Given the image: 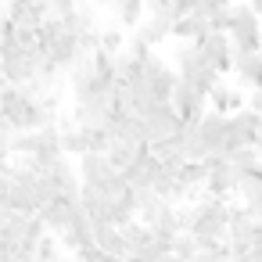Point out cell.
I'll use <instances>...</instances> for the list:
<instances>
[{
  "label": "cell",
  "instance_id": "cell-15",
  "mask_svg": "<svg viewBox=\"0 0 262 262\" xmlns=\"http://www.w3.org/2000/svg\"><path fill=\"white\" fill-rule=\"evenodd\" d=\"M112 8H115V18H119L122 29H137L147 18V4H144V0H115Z\"/></svg>",
  "mask_w": 262,
  "mask_h": 262
},
{
  "label": "cell",
  "instance_id": "cell-2",
  "mask_svg": "<svg viewBox=\"0 0 262 262\" xmlns=\"http://www.w3.org/2000/svg\"><path fill=\"white\" fill-rule=\"evenodd\" d=\"M172 65L183 79H190L201 94H212L223 83V72L215 69V61L205 54V47L198 40H180V47L172 51Z\"/></svg>",
  "mask_w": 262,
  "mask_h": 262
},
{
  "label": "cell",
  "instance_id": "cell-11",
  "mask_svg": "<svg viewBox=\"0 0 262 262\" xmlns=\"http://www.w3.org/2000/svg\"><path fill=\"white\" fill-rule=\"evenodd\" d=\"M233 79L237 86H244L248 94L262 86V54L251 51V54H237V65H233Z\"/></svg>",
  "mask_w": 262,
  "mask_h": 262
},
{
  "label": "cell",
  "instance_id": "cell-13",
  "mask_svg": "<svg viewBox=\"0 0 262 262\" xmlns=\"http://www.w3.org/2000/svg\"><path fill=\"white\" fill-rule=\"evenodd\" d=\"M212 33V26H208V18L205 15H183V18H176L172 22V40H205Z\"/></svg>",
  "mask_w": 262,
  "mask_h": 262
},
{
  "label": "cell",
  "instance_id": "cell-23",
  "mask_svg": "<svg viewBox=\"0 0 262 262\" xmlns=\"http://www.w3.org/2000/svg\"><path fill=\"white\" fill-rule=\"evenodd\" d=\"M0 18H8V0H0Z\"/></svg>",
  "mask_w": 262,
  "mask_h": 262
},
{
  "label": "cell",
  "instance_id": "cell-26",
  "mask_svg": "<svg viewBox=\"0 0 262 262\" xmlns=\"http://www.w3.org/2000/svg\"><path fill=\"white\" fill-rule=\"evenodd\" d=\"M258 54H262V47H258Z\"/></svg>",
  "mask_w": 262,
  "mask_h": 262
},
{
  "label": "cell",
  "instance_id": "cell-9",
  "mask_svg": "<svg viewBox=\"0 0 262 262\" xmlns=\"http://www.w3.org/2000/svg\"><path fill=\"white\" fill-rule=\"evenodd\" d=\"M76 201L79 198H54V201H47L43 208H40V215H43V223H47V230H54V233H65L69 226H72V212H76Z\"/></svg>",
  "mask_w": 262,
  "mask_h": 262
},
{
  "label": "cell",
  "instance_id": "cell-21",
  "mask_svg": "<svg viewBox=\"0 0 262 262\" xmlns=\"http://www.w3.org/2000/svg\"><path fill=\"white\" fill-rule=\"evenodd\" d=\"M248 108H255V112H258V115H262V86H258V90H251V94H248Z\"/></svg>",
  "mask_w": 262,
  "mask_h": 262
},
{
  "label": "cell",
  "instance_id": "cell-10",
  "mask_svg": "<svg viewBox=\"0 0 262 262\" xmlns=\"http://www.w3.org/2000/svg\"><path fill=\"white\" fill-rule=\"evenodd\" d=\"M208 108H215V112H223V115H233V112L248 108V90H244V86H226V83H219V86L208 94Z\"/></svg>",
  "mask_w": 262,
  "mask_h": 262
},
{
  "label": "cell",
  "instance_id": "cell-25",
  "mask_svg": "<svg viewBox=\"0 0 262 262\" xmlns=\"http://www.w3.org/2000/svg\"><path fill=\"white\" fill-rule=\"evenodd\" d=\"M94 4H97V8H108V4H115V0H94Z\"/></svg>",
  "mask_w": 262,
  "mask_h": 262
},
{
  "label": "cell",
  "instance_id": "cell-22",
  "mask_svg": "<svg viewBox=\"0 0 262 262\" xmlns=\"http://www.w3.org/2000/svg\"><path fill=\"white\" fill-rule=\"evenodd\" d=\"M233 262H262L255 251H241V255H233Z\"/></svg>",
  "mask_w": 262,
  "mask_h": 262
},
{
  "label": "cell",
  "instance_id": "cell-20",
  "mask_svg": "<svg viewBox=\"0 0 262 262\" xmlns=\"http://www.w3.org/2000/svg\"><path fill=\"white\" fill-rule=\"evenodd\" d=\"M51 11L58 18H69L72 11H79V4H76V0H51Z\"/></svg>",
  "mask_w": 262,
  "mask_h": 262
},
{
  "label": "cell",
  "instance_id": "cell-1",
  "mask_svg": "<svg viewBox=\"0 0 262 262\" xmlns=\"http://www.w3.org/2000/svg\"><path fill=\"white\" fill-rule=\"evenodd\" d=\"M54 112L58 108L51 101L29 94L26 86H18V83H8L4 86V119L15 129H43V126L54 122Z\"/></svg>",
  "mask_w": 262,
  "mask_h": 262
},
{
  "label": "cell",
  "instance_id": "cell-17",
  "mask_svg": "<svg viewBox=\"0 0 262 262\" xmlns=\"http://www.w3.org/2000/svg\"><path fill=\"white\" fill-rule=\"evenodd\" d=\"M122 230H126V241H129L133 255H137V251H144V248L158 237V233H155V226H151V223H144V219H133V223H126Z\"/></svg>",
  "mask_w": 262,
  "mask_h": 262
},
{
  "label": "cell",
  "instance_id": "cell-24",
  "mask_svg": "<svg viewBox=\"0 0 262 262\" xmlns=\"http://www.w3.org/2000/svg\"><path fill=\"white\" fill-rule=\"evenodd\" d=\"M248 4H251V8H255V11L262 15V0H248Z\"/></svg>",
  "mask_w": 262,
  "mask_h": 262
},
{
  "label": "cell",
  "instance_id": "cell-14",
  "mask_svg": "<svg viewBox=\"0 0 262 262\" xmlns=\"http://www.w3.org/2000/svg\"><path fill=\"white\" fill-rule=\"evenodd\" d=\"M144 151H151V144H137V140H122V137H115L112 140V147H108V158H112V165L122 172L137 155H144Z\"/></svg>",
  "mask_w": 262,
  "mask_h": 262
},
{
  "label": "cell",
  "instance_id": "cell-5",
  "mask_svg": "<svg viewBox=\"0 0 262 262\" xmlns=\"http://www.w3.org/2000/svg\"><path fill=\"white\" fill-rule=\"evenodd\" d=\"M172 108L183 115V119H201L205 112H208V94H201L190 79H183L180 76V83H176V90H172Z\"/></svg>",
  "mask_w": 262,
  "mask_h": 262
},
{
  "label": "cell",
  "instance_id": "cell-12",
  "mask_svg": "<svg viewBox=\"0 0 262 262\" xmlns=\"http://www.w3.org/2000/svg\"><path fill=\"white\" fill-rule=\"evenodd\" d=\"M97 248H104V251H112L119 258H129L133 255V248L126 241V230L115 226V223H97Z\"/></svg>",
  "mask_w": 262,
  "mask_h": 262
},
{
  "label": "cell",
  "instance_id": "cell-7",
  "mask_svg": "<svg viewBox=\"0 0 262 262\" xmlns=\"http://www.w3.org/2000/svg\"><path fill=\"white\" fill-rule=\"evenodd\" d=\"M201 47H205V54L215 61V69H219L223 76H233L237 54H233V40H230V33H219V29H212V33L201 40Z\"/></svg>",
  "mask_w": 262,
  "mask_h": 262
},
{
  "label": "cell",
  "instance_id": "cell-6",
  "mask_svg": "<svg viewBox=\"0 0 262 262\" xmlns=\"http://www.w3.org/2000/svg\"><path fill=\"white\" fill-rule=\"evenodd\" d=\"M122 176L129 180V187L147 190V187H155V180L162 176V158H158L155 151H144V155H137V158L122 169Z\"/></svg>",
  "mask_w": 262,
  "mask_h": 262
},
{
  "label": "cell",
  "instance_id": "cell-18",
  "mask_svg": "<svg viewBox=\"0 0 262 262\" xmlns=\"http://www.w3.org/2000/svg\"><path fill=\"white\" fill-rule=\"evenodd\" d=\"M230 162L241 169V172H255L258 165H262V151L255 147V144H244V147H237V151H230Z\"/></svg>",
  "mask_w": 262,
  "mask_h": 262
},
{
  "label": "cell",
  "instance_id": "cell-8",
  "mask_svg": "<svg viewBox=\"0 0 262 262\" xmlns=\"http://www.w3.org/2000/svg\"><path fill=\"white\" fill-rule=\"evenodd\" d=\"M226 126H230V115H223V112H215V108H208V112L198 119V133H201L208 155H212V151H223V155H226Z\"/></svg>",
  "mask_w": 262,
  "mask_h": 262
},
{
  "label": "cell",
  "instance_id": "cell-19",
  "mask_svg": "<svg viewBox=\"0 0 262 262\" xmlns=\"http://www.w3.org/2000/svg\"><path fill=\"white\" fill-rule=\"evenodd\" d=\"M126 43H129V36H126L122 29H101V47H104V51L119 54V51H126Z\"/></svg>",
  "mask_w": 262,
  "mask_h": 262
},
{
  "label": "cell",
  "instance_id": "cell-3",
  "mask_svg": "<svg viewBox=\"0 0 262 262\" xmlns=\"http://www.w3.org/2000/svg\"><path fill=\"white\" fill-rule=\"evenodd\" d=\"M230 40H233V54H251L262 47V15L248 4L233 0V22H230Z\"/></svg>",
  "mask_w": 262,
  "mask_h": 262
},
{
  "label": "cell",
  "instance_id": "cell-4",
  "mask_svg": "<svg viewBox=\"0 0 262 262\" xmlns=\"http://www.w3.org/2000/svg\"><path fill=\"white\" fill-rule=\"evenodd\" d=\"M40 65H43V51L40 47H22V51H15L11 58H4V69H8V79L11 83H29V79H36L40 76Z\"/></svg>",
  "mask_w": 262,
  "mask_h": 262
},
{
  "label": "cell",
  "instance_id": "cell-16",
  "mask_svg": "<svg viewBox=\"0 0 262 262\" xmlns=\"http://www.w3.org/2000/svg\"><path fill=\"white\" fill-rule=\"evenodd\" d=\"M137 33H140L151 47H158V43L172 40V22H169V18H158V15H147V18L137 26Z\"/></svg>",
  "mask_w": 262,
  "mask_h": 262
}]
</instances>
